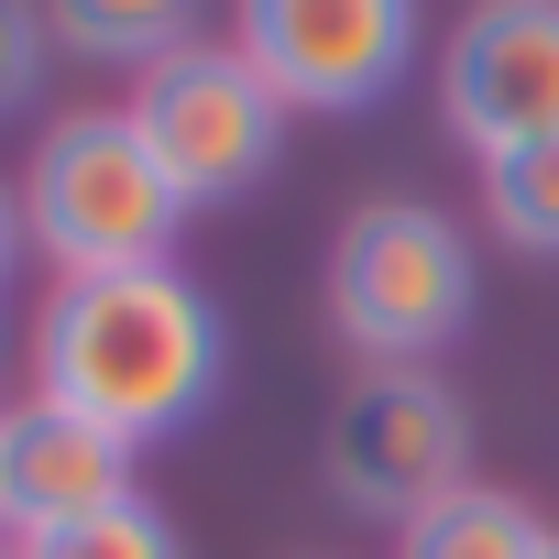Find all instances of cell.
Returning a JSON list of instances; mask_svg holds the SVG:
<instances>
[{"mask_svg":"<svg viewBox=\"0 0 559 559\" xmlns=\"http://www.w3.org/2000/svg\"><path fill=\"white\" fill-rule=\"evenodd\" d=\"M230 362V319L209 286H187L176 263L143 274H78L34 308V395L110 428L121 450L176 439Z\"/></svg>","mask_w":559,"mask_h":559,"instance_id":"cell-1","label":"cell"},{"mask_svg":"<svg viewBox=\"0 0 559 559\" xmlns=\"http://www.w3.org/2000/svg\"><path fill=\"white\" fill-rule=\"evenodd\" d=\"M23 230L34 252L67 274H143V263H176V230H187V198L165 187V165L143 154L132 110H67L34 132L23 154Z\"/></svg>","mask_w":559,"mask_h":559,"instance_id":"cell-2","label":"cell"},{"mask_svg":"<svg viewBox=\"0 0 559 559\" xmlns=\"http://www.w3.org/2000/svg\"><path fill=\"white\" fill-rule=\"evenodd\" d=\"M330 330L384 362L417 373L428 352H450L472 330V241L450 209L428 198H362L330 241Z\"/></svg>","mask_w":559,"mask_h":559,"instance_id":"cell-3","label":"cell"},{"mask_svg":"<svg viewBox=\"0 0 559 559\" xmlns=\"http://www.w3.org/2000/svg\"><path fill=\"white\" fill-rule=\"evenodd\" d=\"M121 110H132L143 154L165 165V187H176L187 209L252 198V187L274 176V154H286V99L252 78V56H241L230 34H198V45L154 56Z\"/></svg>","mask_w":559,"mask_h":559,"instance_id":"cell-4","label":"cell"},{"mask_svg":"<svg viewBox=\"0 0 559 559\" xmlns=\"http://www.w3.org/2000/svg\"><path fill=\"white\" fill-rule=\"evenodd\" d=\"M319 483L373 526H417L472 483V406L439 373H362L319 428Z\"/></svg>","mask_w":559,"mask_h":559,"instance_id":"cell-5","label":"cell"},{"mask_svg":"<svg viewBox=\"0 0 559 559\" xmlns=\"http://www.w3.org/2000/svg\"><path fill=\"white\" fill-rule=\"evenodd\" d=\"M230 45L286 110H373L417 67V0H230Z\"/></svg>","mask_w":559,"mask_h":559,"instance_id":"cell-6","label":"cell"},{"mask_svg":"<svg viewBox=\"0 0 559 559\" xmlns=\"http://www.w3.org/2000/svg\"><path fill=\"white\" fill-rule=\"evenodd\" d=\"M439 121L483 165L559 132V0H472L439 67Z\"/></svg>","mask_w":559,"mask_h":559,"instance_id":"cell-7","label":"cell"},{"mask_svg":"<svg viewBox=\"0 0 559 559\" xmlns=\"http://www.w3.org/2000/svg\"><path fill=\"white\" fill-rule=\"evenodd\" d=\"M121 493H132V450L110 428H88L45 395L0 417V537L12 548H34V537H56V526H78Z\"/></svg>","mask_w":559,"mask_h":559,"instance_id":"cell-8","label":"cell"},{"mask_svg":"<svg viewBox=\"0 0 559 559\" xmlns=\"http://www.w3.org/2000/svg\"><path fill=\"white\" fill-rule=\"evenodd\" d=\"M45 34L78 67H154L176 45H198V0H45Z\"/></svg>","mask_w":559,"mask_h":559,"instance_id":"cell-9","label":"cell"},{"mask_svg":"<svg viewBox=\"0 0 559 559\" xmlns=\"http://www.w3.org/2000/svg\"><path fill=\"white\" fill-rule=\"evenodd\" d=\"M537 548H548V526L504 483H461L450 504H428L417 526H395V559H537Z\"/></svg>","mask_w":559,"mask_h":559,"instance_id":"cell-10","label":"cell"},{"mask_svg":"<svg viewBox=\"0 0 559 559\" xmlns=\"http://www.w3.org/2000/svg\"><path fill=\"white\" fill-rule=\"evenodd\" d=\"M483 219H493L515 252L559 263V132H548V143H515V154L483 165Z\"/></svg>","mask_w":559,"mask_h":559,"instance_id":"cell-11","label":"cell"},{"mask_svg":"<svg viewBox=\"0 0 559 559\" xmlns=\"http://www.w3.org/2000/svg\"><path fill=\"white\" fill-rule=\"evenodd\" d=\"M23 559H187V537H176V515H165L154 493H121V504H99V515L34 537Z\"/></svg>","mask_w":559,"mask_h":559,"instance_id":"cell-12","label":"cell"},{"mask_svg":"<svg viewBox=\"0 0 559 559\" xmlns=\"http://www.w3.org/2000/svg\"><path fill=\"white\" fill-rule=\"evenodd\" d=\"M56 67V34H45V0H0V121H12Z\"/></svg>","mask_w":559,"mask_h":559,"instance_id":"cell-13","label":"cell"},{"mask_svg":"<svg viewBox=\"0 0 559 559\" xmlns=\"http://www.w3.org/2000/svg\"><path fill=\"white\" fill-rule=\"evenodd\" d=\"M34 252V230H23V187L12 176H0V286H12V263Z\"/></svg>","mask_w":559,"mask_h":559,"instance_id":"cell-14","label":"cell"},{"mask_svg":"<svg viewBox=\"0 0 559 559\" xmlns=\"http://www.w3.org/2000/svg\"><path fill=\"white\" fill-rule=\"evenodd\" d=\"M0 559H23V548H12V537H0Z\"/></svg>","mask_w":559,"mask_h":559,"instance_id":"cell-15","label":"cell"},{"mask_svg":"<svg viewBox=\"0 0 559 559\" xmlns=\"http://www.w3.org/2000/svg\"><path fill=\"white\" fill-rule=\"evenodd\" d=\"M537 559H559V537H548V548H537Z\"/></svg>","mask_w":559,"mask_h":559,"instance_id":"cell-16","label":"cell"}]
</instances>
